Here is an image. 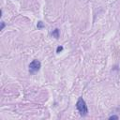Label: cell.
Instances as JSON below:
<instances>
[{
	"label": "cell",
	"mask_w": 120,
	"mask_h": 120,
	"mask_svg": "<svg viewBox=\"0 0 120 120\" xmlns=\"http://www.w3.org/2000/svg\"><path fill=\"white\" fill-rule=\"evenodd\" d=\"M76 108L79 111L81 115H86L88 112V109L86 106V103L84 101V99L82 98H79L77 103H76Z\"/></svg>",
	"instance_id": "6da1fadb"
},
{
	"label": "cell",
	"mask_w": 120,
	"mask_h": 120,
	"mask_svg": "<svg viewBox=\"0 0 120 120\" xmlns=\"http://www.w3.org/2000/svg\"><path fill=\"white\" fill-rule=\"evenodd\" d=\"M40 67H41V64H40V62L38 60H37V59L36 60H33L29 64V72L30 73H35V72H37V71L39 70Z\"/></svg>",
	"instance_id": "7a4b0ae2"
},
{
	"label": "cell",
	"mask_w": 120,
	"mask_h": 120,
	"mask_svg": "<svg viewBox=\"0 0 120 120\" xmlns=\"http://www.w3.org/2000/svg\"><path fill=\"white\" fill-rule=\"evenodd\" d=\"M52 37H54L55 38H59V30H58V29H55L54 31H52Z\"/></svg>",
	"instance_id": "3957f363"
},
{
	"label": "cell",
	"mask_w": 120,
	"mask_h": 120,
	"mask_svg": "<svg viewBox=\"0 0 120 120\" xmlns=\"http://www.w3.org/2000/svg\"><path fill=\"white\" fill-rule=\"evenodd\" d=\"M37 26H38V29H41V28L44 26V24H43V22H38Z\"/></svg>",
	"instance_id": "277c9868"
},
{
	"label": "cell",
	"mask_w": 120,
	"mask_h": 120,
	"mask_svg": "<svg viewBox=\"0 0 120 120\" xmlns=\"http://www.w3.org/2000/svg\"><path fill=\"white\" fill-rule=\"evenodd\" d=\"M109 119H110V120H112V119H115V120H117V119H118V116H117V115H112V116L109 117Z\"/></svg>",
	"instance_id": "5b68a950"
},
{
	"label": "cell",
	"mask_w": 120,
	"mask_h": 120,
	"mask_svg": "<svg viewBox=\"0 0 120 120\" xmlns=\"http://www.w3.org/2000/svg\"><path fill=\"white\" fill-rule=\"evenodd\" d=\"M62 50H63V47H62V46H59V47H57V49H56V52H60Z\"/></svg>",
	"instance_id": "8992f818"
},
{
	"label": "cell",
	"mask_w": 120,
	"mask_h": 120,
	"mask_svg": "<svg viewBox=\"0 0 120 120\" xmlns=\"http://www.w3.org/2000/svg\"><path fill=\"white\" fill-rule=\"evenodd\" d=\"M4 26H5V23H4V22H1V30H3V28H4Z\"/></svg>",
	"instance_id": "52a82bcc"
}]
</instances>
